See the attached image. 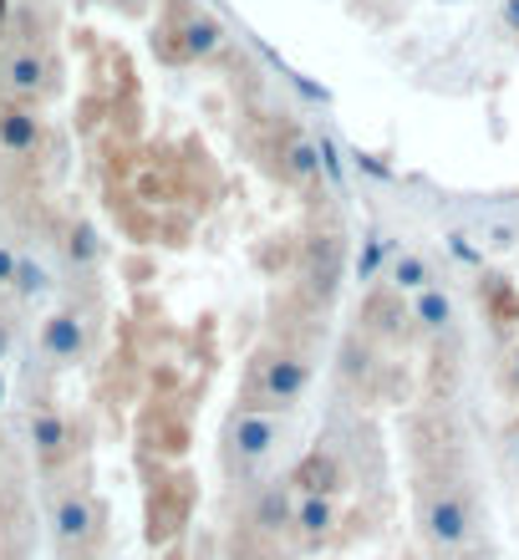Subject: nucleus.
<instances>
[{"label":"nucleus","instance_id":"1","mask_svg":"<svg viewBox=\"0 0 519 560\" xmlns=\"http://www.w3.org/2000/svg\"><path fill=\"white\" fill-rule=\"evenodd\" d=\"M311 383V368L306 357L291 352V347H266L255 352L250 372H245V393H239V408H255V413H275V408H291V402L306 393Z\"/></svg>","mask_w":519,"mask_h":560},{"label":"nucleus","instance_id":"2","mask_svg":"<svg viewBox=\"0 0 519 560\" xmlns=\"http://www.w3.org/2000/svg\"><path fill=\"white\" fill-rule=\"evenodd\" d=\"M275 443H281V423L270 413H255V408H239L224 428V474L229 479H255L260 464L275 454Z\"/></svg>","mask_w":519,"mask_h":560},{"label":"nucleus","instance_id":"3","mask_svg":"<svg viewBox=\"0 0 519 560\" xmlns=\"http://www.w3.org/2000/svg\"><path fill=\"white\" fill-rule=\"evenodd\" d=\"M423 525H428L433 546L459 550L474 530V504L459 485H428L423 489Z\"/></svg>","mask_w":519,"mask_h":560},{"label":"nucleus","instance_id":"4","mask_svg":"<svg viewBox=\"0 0 519 560\" xmlns=\"http://www.w3.org/2000/svg\"><path fill=\"white\" fill-rule=\"evenodd\" d=\"M189 504H193V489L189 479H174V485H158V494H153V540H168V535L189 520Z\"/></svg>","mask_w":519,"mask_h":560},{"label":"nucleus","instance_id":"5","mask_svg":"<svg viewBox=\"0 0 519 560\" xmlns=\"http://www.w3.org/2000/svg\"><path fill=\"white\" fill-rule=\"evenodd\" d=\"M291 485H296L300 494H331V489H342V464H337L327 448H311V454L296 464Z\"/></svg>","mask_w":519,"mask_h":560},{"label":"nucleus","instance_id":"6","mask_svg":"<svg viewBox=\"0 0 519 560\" xmlns=\"http://www.w3.org/2000/svg\"><path fill=\"white\" fill-rule=\"evenodd\" d=\"M92 525H97V510H92V500H82V494H67V500L57 504V540H67V546H76V540H87Z\"/></svg>","mask_w":519,"mask_h":560},{"label":"nucleus","instance_id":"7","mask_svg":"<svg viewBox=\"0 0 519 560\" xmlns=\"http://www.w3.org/2000/svg\"><path fill=\"white\" fill-rule=\"evenodd\" d=\"M82 322H76V316H51V322L42 326V347H46V357H61V362H67V357H76L82 352Z\"/></svg>","mask_w":519,"mask_h":560},{"label":"nucleus","instance_id":"8","mask_svg":"<svg viewBox=\"0 0 519 560\" xmlns=\"http://www.w3.org/2000/svg\"><path fill=\"white\" fill-rule=\"evenodd\" d=\"M36 138H42V128H36V118H31V113H21V107L0 113V143L11 148V153H31V148H36Z\"/></svg>","mask_w":519,"mask_h":560},{"label":"nucleus","instance_id":"9","mask_svg":"<svg viewBox=\"0 0 519 560\" xmlns=\"http://www.w3.org/2000/svg\"><path fill=\"white\" fill-rule=\"evenodd\" d=\"M31 443H36L46 458H57L61 448H67V423H61L57 413H36L31 418Z\"/></svg>","mask_w":519,"mask_h":560},{"label":"nucleus","instance_id":"10","mask_svg":"<svg viewBox=\"0 0 519 560\" xmlns=\"http://www.w3.org/2000/svg\"><path fill=\"white\" fill-rule=\"evenodd\" d=\"M296 525H300V535H306V540H321V535H327V525H331L327 494H306V500H300V510H296Z\"/></svg>","mask_w":519,"mask_h":560},{"label":"nucleus","instance_id":"11","mask_svg":"<svg viewBox=\"0 0 519 560\" xmlns=\"http://www.w3.org/2000/svg\"><path fill=\"white\" fill-rule=\"evenodd\" d=\"M428 280H433L428 260H417V255H398V266H392V285H398V291H428Z\"/></svg>","mask_w":519,"mask_h":560},{"label":"nucleus","instance_id":"12","mask_svg":"<svg viewBox=\"0 0 519 560\" xmlns=\"http://www.w3.org/2000/svg\"><path fill=\"white\" fill-rule=\"evenodd\" d=\"M417 322L423 326H448L453 322V301L444 291H423L417 295Z\"/></svg>","mask_w":519,"mask_h":560},{"label":"nucleus","instance_id":"13","mask_svg":"<svg viewBox=\"0 0 519 560\" xmlns=\"http://www.w3.org/2000/svg\"><path fill=\"white\" fill-rule=\"evenodd\" d=\"M5 77H11L15 92H36V88H42V61H36V57H15Z\"/></svg>","mask_w":519,"mask_h":560},{"label":"nucleus","instance_id":"14","mask_svg":"<svg viewBox=\"0 0 519 560\" xmlns=\"http://www.w3.org/2000/svg\"><path fill=\"white\" fill-rule=\"evenodd\" d=\"M214 46H220V26H214V21H193L189 26V51L193 57H209Z\"/></svg>","mask_w":519,"mask_h":560},{"label":"nucleus","instance_id":"15","mask_svg":"<svg viewBox=\"0 0 519 560\" xmlns=\"http://www.w3.org/2000/svg\"><path fill=\"white\" fill-rule=\"evenodd\" d=\"M15 291H21V295H42L46 291V270L36 266V260H21V266H15Z\"/></svg>","mask_w":519,"mask_h":560},{"label":"nucleus","instance_id":"16","mask_svg":"<svg viewBox=\"0 0 519 560\" xmlns=\"http://www.w3.org/2000/svg\"><path fill=\"white\" fill-rule=\"evenodd\" d=\"M72 260H82V266H92V260H97V235H92L87 224L72 235Z\"/></svg>","mask_w":519,"mask_h":560},{"label":"nucleus","instance_id":"17","mask_svg":"<svg viewBox=\"0 0 519 560\" xmlns=\"http://www.w3.org/2000/svg\"><path fill=\"white\" fill-rule=\"evenodd\" d=\"M15 266H21V260H15L11 250H0V285H11L15 280Z\"/></svg>","mask_w":519,"mask_h":560},{"label":"nucleus","instance_id":"18","mask_svg":"<svg viewBox=\"0 0 519 560\" xmlns=\"http://www.w3.org/2000/svg\"><path fill=\"white\" fill-rule=\"evenodd\" d=\"M5 352H11V326L0 322V357H5Z\"/></svg>","mask_w":519,"mask_h":560},{"label":"nucleus","instance_id":"19","mask_svg":"<svg viewBox=\"0 0 519 560\" xmlns=\"http://www.w3.org/2000/svg\"><path fill=\"white\" fill-rule=\"evenodd\" d=\"M509 21H515V26H519V0H509Z\"/></svg>","mask_w":519,"mask_h":560},{"label":"nucleus","instance_id":"20","mask_svg":"<svg viewBox=\"0 0 519 560\" xmlns=\"http://www.w3.org/2000/svg\"><path fill=\"white\" fill-rule=\"evenodd\" d=\"M0 402H5V377H0Z\"/></svg>","mask_w":519,"mask_h":560},{"label":"nucleus","instance_id":"21","mask_svg":"<svg viewBox=\"0 0 519 560\" xmlns=\"http://www.w3.org/2000/svg\"><path fill=\"white\" fill-rule=\"evenodd\" d=\"M0 11H5V0H0Z\"/></svg>","mask_w":519,"mask_h":560},{"label":"nucleus","instance_id":"22","mask_svg":"<svg viewBox=\"0 0 519 560\" xmlns=\"http://www.w3.org/2000/svg\"><path fill=\"white\" fill-rule=\"evenodd\" d=\"M128 5H138V0H128Z\"/></svg>","mask_w":519,"mask_h":560}]
</instances>
